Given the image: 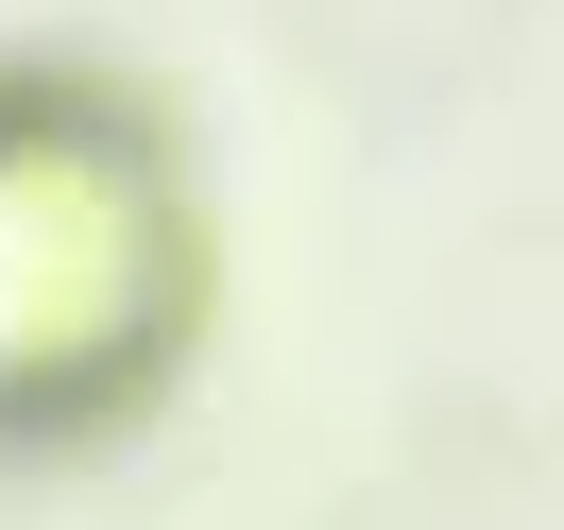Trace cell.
Instances as JSON below:
<instances>
[{"label":"cell","mask_w":564,"mask_h":530,"mask_svg":"<svg viewBox=\"0 0 564 530\" xmlns=\"http://www.w3.org/2000/svg\"><path fill=\"white\" fill-rule=\"evenodd\" d=\"M172 291L154 188L86 120H0V377H104Z\"/></svg>","instance_id":"6da1fadb"}]
</instances>
